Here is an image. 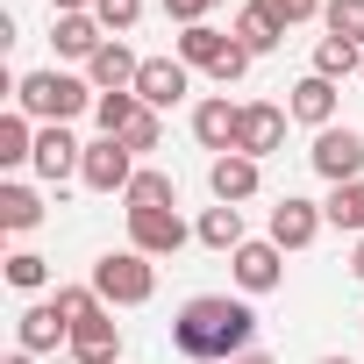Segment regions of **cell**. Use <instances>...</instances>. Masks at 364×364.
I'll use <instances>...</instances> for the list:
<instances>
[{
    "label": "cell",
    "instance_id": "6da1fadb",
    "mask_svg": "<svg viewBox=\"0 0 364 364\" xmlns=\"http://www.w3.org/2000/svg\"><path fill=\"white\" fill-rule=\"evenodd\" d=\"M171 343H178V357H193V364H236V357H250V343H257V314H250V300L200 293V300L178 307Z\"/></svg>",
    "mask_w": 364,
    "mask_h": 364
},
{
    "label": "cell",
    "instance_id": "7a4b0ae2",
    "mask_svg": "<svg viewBox=\"0 0 364 364\" xmlns=\"http://www.w3.org/2000/svg\"><path fill=\"white\" fill-rule=\"evenodd\" d=\"M15 100H22V114H36V122L65 129L93 93H86V79H72V72H29V79L15 86Z\"/></svg>",
    "mask_w": 364,
    "mask_h": 364
},
{
    "label": "cell",
    "instance_id": "3957f363",
    "mask_svg": "<svg viewBox=\"0 0 364 364\" xmlns=\"http://www.w3.org/2000/svg\"><path fill=\"white\" fill-rule=\"evenodd\" d=\"M93 293L114 300V307H143V300L157 293V272H150L143 250H107V257L93 264Z\"/></svg>",
    "mask_w": 364,
    "mask_h": 364
},
{
    "label": "cell",
    "instance_id": "277c9868",
    "mask_svg": "<svg viewBox=\"0 0 364 364\" xmlns=\"http://www.w3.org/2000/svg\"><path fill=\"white\" fill-rule=\"evenodd\" d=\"M307 164L328 178V186H350V178H364V136L357 129H321L314 150H307Z\"/></svg>",
    "mask_w": 364,
    "mask_h": 364
},
{
    "label": "cell",
    "instance_id": "5b68a950",
    "mask_svg": "<svg viewBox=\"0 0 364 364\" xmlns=\"http://www.w3.org/2000/svg\"><path fill=\"white\" fill-rule=\"evenodd\" d=\"M79 178H86L93 193H129V178H136V150H129L122 136H100V143H86Z\"/></svg>",
    "mask_w": 364,
    "mask_h": 364
},
{
    "label": "cell",
    "instance_id": "8992f818",
    "mask_svg": "<svg viewBox=\"0 0 364 364\" xmlns=\"http://www.w3.org/2000/svg\"><path fill=\"white\" fill-rule=\"evenodd\" d=\"M129 250H143V257L186 250V222H178V208H129Z\"/></svg>",
    "mask_w": 364,
    "mask_h": 364
},
{
    "label": "cell",
    "instance_id": "52a82bcc",
    "mask_svg": "<svg viewBox=\"0 0 364 364\" xmlns=\"http://www.w3.org/2000/svg\"><path fill=\"white\" fill-rule=\"evenodd\" d=\"M279 143H286V107L250 100V107H243V122H236V150H243V157H272Z\"/></svg>",
    "mask_w": 364,
    "mask_h": 364
},
{
    "label": "cell",
    "instance_id": "ba28073f",
    "mask_svg": "<svg viewBox=\"0 0 364 364\" xmlns=\"http://www.w3.org/2000/svg\"><path fill=\"white\" fill-rule=\"evenodd\" d=\"M321 222H328V215H321L314 200H300V193H286V200L272 208V243H279V250H307V243L321 236Z\"/></svg>",
    "mask_w": 364,
    "mask_h": 364
},
{
    "label": "cell",
    "instance_id": "9c48e42d",
    "mask_svg": "<svg viewBox=\"0 0 364 364\" xmlns=\"http://www.w3.org/2000/svg\"><path fill=\"white\" fill-rule=\"evenodd\" d=\"M186 72H193V65H178V58H143L136 100H143V107H178V100H186Z\"/></svg>",
    "mask_w": 364,
    "mask_h": 364
},
{
    "label": "cell",
    "instance_id": "30bf717a",
    "mask_svg": "<svg viewBox=\"0 0 364 364\" xmlns=\"http://www.w3.org/2000/svg\"><path fill=\"white\" fill-rule=\"evenodd\" d=\"M65 343H72V364H114V357H122V328H114V314H107V307H100V314H86Z\"/></svg>",
    "mask_w": 364,
    "mask_h": 364
},
{
    "label": "cell",
    "instance_id": "8fae6325",
    "mask_svg": "<svg viewBox=\"0 0 364 364\" xmlns=\"http://www.w3.org/2000/svg\"><path fill=\"white\" fill-rule=\"evenodd\" d=\"M29 164H36V178L65 186V178H72V171L86 164V143H72L65 129H43V136H36V157H29Z\"/></svg>",
    "mask_w": 364,
    "mask_h": 364
},
{
    "label": "cell",
    "instance_id": "7c38bea8",
    "mask_svg": "<svg viewBox=\"0 0 364 364\" xmlns=\"http://www.w3.org/2000/svg\"><path fill=\"white\" fill-rule=\"evenodd\" d=\"M86 72H93V86H100V93H136V72H143V58H136L122 36H107V43H100V58H93Z\"/></svg>",
    "mask_w": 364,
    "mask_h": 364
},
{
    "label": "cell",
    "instance_id": "4fadbf2b",
    "mask_svg": "<svg viewBox=\"0 0 364 364\" xmlns=\"http://www.w3.org/2000/svg\"><path fill=\"white\" fill-rule=\"evenodd\" d=\"M286 114H293V122H307L314 136H321V129H336V79H314V72H307V79L293 86Z\"/></svg>",
    "mask_w": 364,
    "mask_h": 364
},
{
    "label": "cell",
    "instance_id": "5bb4252c",
    "mask_svg": "<svg viewBox=\"0 0 364 364\" xmlns=\"http://www.w3.org/2000/svg\"><path fill=\"white\" fill-rule=\"evenodd\" d=\"M236 122H243V107H229V93H215V100H200V107H193V136H200L215 157H229V150H236Z\"/></svg>",
    "mask_w": 364,
    "mask_h": 364
},
{
    "label": "cell",
    "instance_id": "9a60e30c",
    "mask_svg": "<svg viewBox=\"0 0 364 364\" xmlns=\"http://www.w3.org/2000/svg\"><path fill=\"white\" fill-rule=\"evenodd\" d=\"M279 257H286V250H279L272 236H264V243H243V250H236V286H243V293H272V286L286 279Z\"/></svg>",
    "mask_w": 364,
    "mask_h": 364
},
{
    "label": "cell",
    "instance_id": "2e32d148",
    "mask_svg": "<svg viewBox=\"0 0 364 364\" xmlns=\"http://www.w3.org/2000/svg\"><path fill=\"white\" fill-rule=\"evenodd\" d=\"M208 186H215V200H229V208H243V200L257 193V157H243V150H229V157H215V164H208Z\"/></svg>",
    "mask_w": 364,
    "mask_h": 364
},
{
    "label": "cell",
    "instance_id": "e0dca14e",
    "mask_svg": "<svg viewBox=\"0 0 364 364\" xmlns=\"http://www.w3.org/2000/svg\"><path fill=\"white\" fill-rule=\"evenodd\" d=\"M236 50V36H222L215 22H193V29H178V65H200V72H222Z\"/></svg>",
    "mask_w": 364,
    "mask_h": 364
},
{
    "label": "cell",
    "instance_id": "ac0fdd59",
    "mask_svg": "<svg viewBox=\"0 0 364 364\" xmlns=\"http://www.w3.org/2000/svg\"><path fill=\"white\" fill-rule=\"evenodd\" d=\"M50 43H58V58H86V65H93L107 36H100L93 15H58V22H50Z\"/></svg>",
    "mask_w": 364,
    "mask_h": 364
},
{
    "label": "cell",
    "instance_id": "d6986e66",
    "mask_svg": "<svg viewBox=\"0 0 364 364\" xmlns=\"http://www.w3.org/2000/svg\"><path fill=\"white\" fill-rule=\"evenodd\" d=\"M200 243H208V250H229V257H236V250L250 243V236H243V208H229V200H215V208L200 215Z\"/></svg>",
    "mask_w": 364,
    "mask_h": 364
},
{
    "label": "cell",
    "instance_id": "ffe728a7",
    "mask_svg": "<svg viewBox=\"0 0 364 364\" xmlns=\"http://www.w3.org/2000/svg\"><path fill=\"white\" fill-rule=\"evenodd\" d=\"M58 336H72V321L58 314V300L22 314V350H29V357H36V350H58Z\"/></svg>",
    "mask_w": 364,
    "mask_h": 364
},
{
    "label": "cell",
    "instance_id": "44dd1931",
    "mask_svg": "<svg viewBox=\"0 0 364 364\" xmlns=\"http://www.w3.org/2000/svg\"><path fill=\"white\" fill-rule=\"evenodd\" d=\"M350 72H364V50L343 43V36H321L314 43V79H350Z\"/></svg>",
    "mask_w": 364,
    "mask_h": 364
},
{
    "label": "cell",
    "instance_id": "7402d4cb",
    "mask_svg": "<svg viewBox=\"0 0 364 364\" xmlns=\"http://www.w3.org/2000/svg\"><path fill=\"white\" fill-rule=\"evenodd\" d=\"M321 215H328L336 229H350V236H364V178H350V186H336V193L321 200Z\"/></svg>",
    "mask_w": 364,
    "mask_h": 364
},
{
    "label": "cell",
    "instance_id": "603a6c76",
    "mask_svg": "<svg viewBox=\"0 0 364 364\" xmlns=\"http://www.w3.org/2000/svg\"><path fill=\"white\" fill-rule=\"evenodd\" d=\"M279 36H286V29H279V22H272V15H264V8H257V0H250V8H243V15H236V43H243V50H250V58H264V50H272V43H279Z\"/></svg>",
    "mask_w": 364,
    "mask_h": 364
},
{
    "label": "cell",
    "instance_id": "cb8c5ba5",
    "mask_svg": "<svg viewBox=\"0 0 364 364\" xmlns=\"http://www.w3.org/2000/svg\"><path fill=\"white\" fill-rule=\"evenodd\" d=\"M129 208H178V178L171 171H136L129 178Z\"/></svg>",
    "mask_w": 364,
    "mask_h": 364
},
{
    "label": "cell",
    "instance_id": "d4e9b609",
    "mask_svg": "<svg viewBox=\"0 0 364 364\" xmlns=\"http://www.w3.org/2000/svg\"><path fill=\"white\" fill-rule=\"evenodd\" d=\"M36 222H43V200H36L29 186H0V229L22 236V229H36Z\"/></svg>",
    "mask_w": 364,
    "mask_h": 364
},
{
    "label": "cell",
    "instance_id": "484cf974",
    "mask_svg": "<svg viewBox=\"0 0 364 364\" xmlns=\"http://www.w3.org/2000/svg\"><path fill=\"white\" fill-rule=\"evenodd\" d=\"M29 157H36L29 114H0V164H29Z\"/></svg>",
    "mask_w": 364,
    "mask_h": 364
},
{
    "label": "cell",
    "instance_id": "4316f807",
    "mask_svg": "<svg viewBox=\"0 0 364 364\" xmlns=\"http://www.w3.org/2000/svg\"><path fill=\"white\" fill-rule=\"evenodd\" d=\"M321 22H328V36H343V43H357V50H364V0H328Z\"/></svg>",
    "mask_w": 364,
    "mask_h": 364
},
{
    "label": "cell",
    "instance_id": "83f0119b",
    "mask_svg": "<svg viewBox=\"0 0 364 364\" xmlns=\"http://www.w3.org/2000/svg\"><path fill=\"white\" fill-rule=\"evenodd\" d=\"M93 114H100V136H122V129L143 114V100H136V93H100V100H93Z\"/></svg>",
    "mask_w": 364,
    "mask_h": 364
},
{
    "label": "cell",
    "instance_id": "f1b7e54d",
    "mask_svg": "<svg viewBox=\"0 0 364 364\" xmlns=\"http://www.w3.org/2000/svg\"><path fill=\"white\" fill-rule=\"evenodd\" d=\"M50 279V257H36V250H15L8 257V286H22V293H36Z\"/></svg>",
    "mask_w": 364,
    "mask_h": 364
},
{
    "label": "cell",
    "instance_id": "f546056e",
    "mask_svg": "<svg viewBox=\"0 0 364 364\" xmlns=\"http://www.w3.org/2000/svg\"><path fill=\"white\" fill-rule=\"evenodd\" d=\"M58 314L79 328L86 314H100V293H93V286H58Z\"/></svg>",
    "mask_w": 364,
    "mask_h": 364
},
{
    "label": "cell",
    "instance_id": "4dcf8cb0",
    "mask_svg": "<svg viewBox=\"0 0 364 364\" xmlns=\"http://www.w3.org/2000/svg\"><path fill=\"white\" fill-rule=\"evenodd\" d=\"M136 15H143V0H93V22H100V29H114V36H122V29H136Z\"/></svg>",
    "mask_w": 364,
    "mask_h": 364
},
{
    "label": "cell",
    "instance_id": "1f68e13d",
    "mask_svg": "<svg viewBox=\"0 0 364 364\" xmlns=\"http://www.w3.org/2000/svg\"><path fill=\"white\" fill-rule=\"evenodd\" d=\"M122 143H129V150H157V143H164V122H157V107H143V114L122 129Z\"/></svg>",
    "mask_w": 364,
    "mask_h": 364
},
{
    "label": "cell",
    "instance_id": "d6a6232c",
    "mask_svg": "<svg viewBox=\"0 0 364 364\" xmlns=\"http://www.w3.org/2000/svg\"><path fill=\"white\" fill-rule=\"evenodd\" d=\"M257 8L279 22V29H293V22H307V15H321L328 8V0H257Z\"/></svg>",
    "mask_w": 364,
    "mask_h": 364
},
{
    "label": "cell",
    "instance_id": "836d02e7",
    "mask_svg": "<svg viewBox=\"0 0 364 364\" xmlns=\"http://www.w3.org/2000/svg\"><path fill=\"white\" fill-rule=\"evenodd\" d=\"M208 8H222V0H164V15H171L178 29H193V22H208Z\"/></svg>",
    "mask_w": 364,
    "mask_h": 364
},
{
    "label": "cell",
    "instance_id": "e575fe53",
    "mask_svg": "<svg viewBox=\"0 0 364 364\" xmlns=\"http://www.w3.org/2000/svg\"><path fill=\"white\" fill-rule=\"evenodd\" d=\"M50 8H58V15H86V8H93V0H50Z\"/></svg>",
    "mask_w": 364,
    "mask_h": 364
},
{
    "label": "cell",
    "instance_id": "d590c367",
    "mask_svg": "<svg viewBox=\"0 0 364 364\" xmlns=\"http://www.w3.org/2000/svg\"><path fill=\"white\" fill-rule=\"evenodd\" d=\"M350 272H357V279H364V243H357V250H350Z\"/></svg>",
    "mask_w": 364,
    "mask_h": 364
},
{
    "label": "cell",
    "instance_id": "8d00e7d4",
    "mask_svg": "<svg viewBox=\"0 0 364 364\" xmlns=\"http://www.w3.org/2000/svg\"><path fill=\"white\" fill-rule=\"evenodd\" d=\"M8 364H29V350H15V357H8Z\"/></svg>",
    "mask_w": 364,
    "mask_h": 364
},
{
    "label": "cell",
    "instance_id": "74e56055",
    "mask_svg": "<svg viewBox=\"0 0 364 364\" xmlns=\"http://www.w3.org/2000/svg\"><path fill=\"white\" fill-rule=\"evenodd\" d=\"M236 364H272V357H236Z\"/></svg>",
    "mask_w": 364,
    "mask_h": 364
},
{
    "label": "cell",
    "instance_id": "f35d334b",
    "mask_svg": "<svg viewBox=\"0 0 364 364\" xmlns=\"http://www.w3.org/2000/svg\"><path fill=\"white\" fill-rule=\"evenodd\" d=\"M321 364H350V357H321Z\"/></svg>",
    "mask_w": 364,
    "mask_h": 364
}]
</instances>
